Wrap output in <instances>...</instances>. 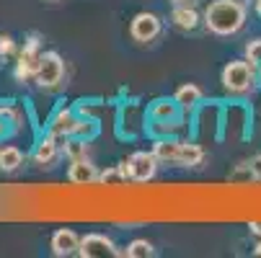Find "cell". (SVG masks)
<instances>
[{
    "label": "cell",
    "instance_id": "obj_25",
    "mask_svg": "<svg viewBox=\"0 0 261 258\" xmlns=\"http://www.w3.org/2000/svg\"><path fill=\"white\" fill-rule=\"evenodd\" d=\"M248 227H251V233H253V235H261V222H251Z\"/></svg>",
    "mask_w": 261,
    "mask_h": 258
},
{
    "label": "cell",
    "instance_id": "obj_3",
    "mask_svg": "<svg viewBox=\"0 0 261 258\" xmlns=\"http://www.w3.org/2000/svg\"><path fill=\"white\" fill-rule=\"evenodd\" d=\"M36 85L39 88H60V83L65 80V62L57 52H42V60H39V70H36Z\"/></svg>",
    "mask_w": 261,
    "mask_h": 258
},
{
    "label": "cell",
    "instance_id": "obj_4",
    "mask_svg": "<svg viewBox=\"0 0 261 258\" xmlns=\"http://www.w3.org/2000/svg\"><path fill=\"white\" fill-rule=\"evenodd\" d=\"M119 168H122L124 178H132V181L145 183V181H150V178L155 176V170H158V158H155L153 153H135V155H129L124 163H119Z\"/></svg>",
    "mask_w": 261,
    "mask_h": 258
},
{
    "label": "cell",
    "instance_id": "obj_11",
    "mask_svg": "<svg viewBox=\"0 0 261 258\" xmlns=\"http://www.w3.org/2000/svg\"><path fill=\"white\" fill-rule=\"evenodd\" d=\"M181 142L176 137H163L153 145V155L158 158V163H178V153H181Z\"/></svg>",
    "mask_w": 261,
    "mask_h": 258
},
{
    "label": "cell",
    "instance_id": "obj_7",
    "mask_svg": "<svg viewBox=\"0 0 261 258\" xmlns=\"http://www.w3.org/2000/svg\"><path fill=\"white\" fill-rule=\"evenodd\" d=\"M78 255H83V258H117L119 250L111 238H106L101 233H91V235L81 238Z\"/></svg>",
    "mask_w": 261,
    "mask_h": 258
},
{
    "label": "cell",
    "instance_id": "obj_1",
    "mask_svg": "<svg viewBox=\"0 0 261 258\" xmlns=\"http://www.w3.org/2000/svg\"><path fill=\"white\" fill-rule=\"evenodd\" d=\"M248 6L238 0H212L204 11V26L217 36H233L246 26Z\"/></svg>",
    "mask_w": 261,
    "mask_h": 258
},
{
    "label": "cell",
    "instance_id": "obj_22",
    "mask_svg": "<svg viewBox=\"0 0 261 258\" xmlns=\"http://www.w3.org/2000/svg\"><path fill=\"white\" fill-rule=\"evenodd\" d=\"M16 54V42H13V36H0V57H11Z\"/></svg>",
    "mask_w": 261,
    "mask_h": 258
},
{
    "label": "cell",
    "instance_id": "obj_28",
    "mask_svg": "<svg viewBox=\"0 0 261 258\" xmlns=\"http://www.w3.org/2000/svg\"><path fill=\"white\" fill-rule=\"evenodd\" d=\"M238 3H243V6H251V3H253V0H238Z\"/></svg>",
    "mask_w": 261,
    "mask_h": 258
},
{
    "label": "cell",
    "instance_id": "obj_19",
    "mask_svg": "<svg viewBox=\"0 0 261 258\" xmlns=\"http://www.w3.org/2000/svg\"><path fill=\"white\" fill-rule=\"evenodd\" d=\"M65 155L70 160H83L88 155V142L86 139H67L65 142Z\"/></svg>",
    "mask_w": 261,
    "mask_h": 258
},
{
    "label": "cell",
    "instance_id": "obj_13",
    "mask_svg": "<svg viewBox=\"0 0 261 258\" xmlns=\"http://www.w3.org/2000/svg\"><path fill=\"white\" fill-rule=\"evenodd\" d=\"M171 21L181 31H194L199 26V13H197L194 6H176L173 13H171Z\"/></svg>",
    "mask_w": 261,
    "mask_h": 258
},
{
    "label": "cell",
    "instance_id": "obj_5",
    "mask_svg": "<svg viewBox=\"0 0 261 258\" xmlns=\"http://www.w3.org/2000/svg\"><path fill=\"white\" fill-rule=\"evenodd\" d=\"M39 60H42V49H39V36L31 34L29 42L23 44L18 62H16V78L18 80H34L36 70H39Z\"/></svg>",
    "mask_w": 261,
    "mask_h": 258
},
{
    "label": "cell",
    "instance_id": "obj_15",
    "mask_svg": "<svg viewBox=\"0 0 261 258\" xmlns=\"http://www.w3.org/2000/svg\"><path fill=\"white\" fill-rule=\"evenodd\" d=\"M176 103L181 106V108H186V111H192V108H197L199 103H202V88L197 85V83H184V85H178V91H176Z\"/></svg>",
    "mask_w": 261,
    "mask_h": 258
},
{
    "label": "cell",
    "instance_id": "obj_24",
    "mask_svg": "<svg viewBox=\"0 0 261 258\" xmlns=\"http://www.w3.org/2000/svg\"><path fill=\"white\" fill-rule=\"evenodd\" d=\"M171 3H173V6H194L197 0H171Z\"/></svg>",
    "mask_w": 261,
    "mask_h": 258
},
{
    "label": "cell",
    "instance_id": "obj_8",
    "mask_svg": "<svg viewBox=\"0 0 261 258\" xmlns=\"http://www.w3.org/2000/svg\"><path fill=\"white\" fill-rule=\"evenodd\" d=\"M49 248H52V253L55 255H60V258H67V255H75L78 253V248H81V238L72 233V230H57L55 235H52V240H49Z\"/></svg>",
    "mask_w": 261,
    "mask_h": 258
},
{
    "label": "cell",
    "instance_id": "obj_16",
    "mask_svg": "<svg viewBox=\"0 0 261 258\" xmlns=\"http://www.w3.org/2000/svg\"><path fill=\"white\" fill-rule=\"evenodd\" d=\"M202 160H204V150L199 145H194V142H181V153H178V163L176 165H184V168H197V165H202Z\"/></svg>",
    "mask_w": 261,
    "mask_h": 258
},
{
    "label": "cell",
    "instance_id": "obj_17",
    "mask_svg": "<svg viewBox=\"0 0 261 258\" xmlns=\"http://www.w3.org/2000/svg\"><path fill=\"white\" fill-rule=\"evenodd\" d=\"M23 165V153L18 150L16 145H6V147H0V170H6V173H13Z\"/></svg>",
    "mask_w": 261,
    "mask_h": 258
},
{
    "label": "cell",
    "instance_id": "obj_10",
    "mask_svg": "<svg viewBox=\"0 0 261 258\" xmlns=\"http://www.w3.org/2000/svg\"><path fill=\"white\" fill-rule=\"evenodd\" d=\"M83 122L75 119V114L70 111V108H62V111H57V117L52 119V127H49V134L52 137H72L78 134Z\"/></svg>",
    "mask_w": 261,
    "mask_h": 258
},
{
    "label": "cell",
    "instance_id": "obj_14",
    "mask_svg": "<svg viewBox=\"0 0 261 258\" xmlns=\"http://www.w3.org/2000/svg\"><path fill=\"white\" fill-rule=\"evenodd\" d=\"M178 103H176V98H158V101H153V106H150V117L155 119V122H176L178 119Z\"/></svg>",
    "mask_w": 261,
    "mask_h": 258
},
{
    "label": "cell",
    "instance_id": "obj_2",
    "mask_svg": "<svg viewBox=\"0 0 261 258\" xmlns=\"http://www.w3.org/2000/svg\"><path fill=\"white\" fill-rule=\"evenodd\" d=\"M256 83V72L248 60H233L222 67V88L228 93H248Z\"/></svg>",
    "mask_w": 261,
    "mask_h": 258
},
{
    "label": "cell",
    "instance_id": "obj_6",
    "mask_svg": "<svg viewBox=\"0 0 261 258\" xmlns=\"http://www.w3.org/2000/svg\"><path fill=\"white\" fill-rule=\"evenodd\" d=\"M161 31H163V21H161L155 13H147V11L137 13V16L132 18V23H129L132 39L140 42V44H150V42H155L158 36H161Z\"/></svg>",
    "mask_w": 261,
    "mask_h": 258
},
{
    "label": "cell",
    "instance_id": "obj_26",
    "mask_svg": "<svg viewBox=\"0 0 261 258\" xmlns=\"http://www.w3.org/2000/svg\"><path fill=\"white\" fill-rule=\"evenodd\" d=\"M253 6H256V13L261 16V0H253Z\"/></svg>",
    "mask_w": 261,
    "mask_h": 258
},
{
    "label": "cell",
    "instance_id": "obj_9",
    "mask_svg": "<svg viewBox=\"0 0 261 258\" xmlns=\"http://www.w3.org/2000/svg\"><path fill=\"white\" fill-rule=\"evenodd\" d=\"M67 178H70V183H78V186H91V183L98 181V170H96V165H93L88 158H83V160H70Z\"/></svg>",
    "mask_w": 261,
    "mask_h": 258
},
{
    "label": "cell",
    "instance_id": "obj_27",
    "mask_svg": "<svg viewBox=\"0 0 261 258\" xmlns=\"http://www.w3.org/2000/svg\"><path fill=\"white\" fill-rule=\"evenodd\" d=\"M253 253H256V255H261V240L256 243V248H253Z\"/></svg>",
    "mask_w": 261,
    "mask_h": 258
},
{
    "label": "cell",
    "instance_id": "obj_20",
    "mask_svg": "<svg viewBox=\"0 0 261 258\" xmlns=\"http://www.w3.org/2000/svg\"><path fill=\"white\" fill-rule=\"evenodd\" d=\"M246 60H248L253 67L261 65V39H253V42L246 44Z\"/></svg>",
    "mask_w": 261,
    "mask_h": 258
},
{
    "label": "cell",
    "instance_id": "obj_18",
    "mask_svg": "<svg viewBox=\"0 0 261 258\" xmlns=\"http://www.w3.org/2000/svg\"><path fill=\"white\" fill-rule=\"evenodd\" d=\"M153 253H155L153 243H150V240H142V238H137V240H132V243L127 245V255H129V258H150Z\"/></svg>",
    "mask_w": 261,
    "mask_h": 258
},
{
    "label": "cell",
    "instance_id": "obj_21",
    "mask_svg": "<svg viewBox=\"0 0 261 258\" xmlns=\"http://www.w3.org/2000/svg\"><path fill=\"white\" fill-rule=\"evenodd\" d=\"M98 181L101 183H119V181H127V178H124L122 168H109V170L98 173Z\"/></svg>",
    "mask_w": 261,
    "mask_h": 258
},
{
    "label": "cell",
    "instance_id": "obj_12",
    "mask_svg": "<svg viewBox=\"0 0 261 258\" xmlns=\"http://www.w3.org/2000/svg\"><path fill=\"white\" fill-rule=\"evenodd\" d=\"M57 158H60V147H57V142H55L52 134H49L47 139H42L39 145H36V150H34V163H36V165L52 168Z\"/></svg>",
    "mask_w": 261,
    "mask_h": 258
},
{
    "label": "cell",
    "instance_id": "obj_23",
    "mask_svg": "<svg viewBox=\"0 0 261 258\" xmlns=\"http://www.w3.org/2000/svg\"><path fill=\"white\" fill-rule=\"evenodd\" d=\"M248 173H251V178H258V181H261V155H256V158L248 163Z\"/></svg>",
    "mask_w": 261,
    "mask_h": 258
}]
</instances>
